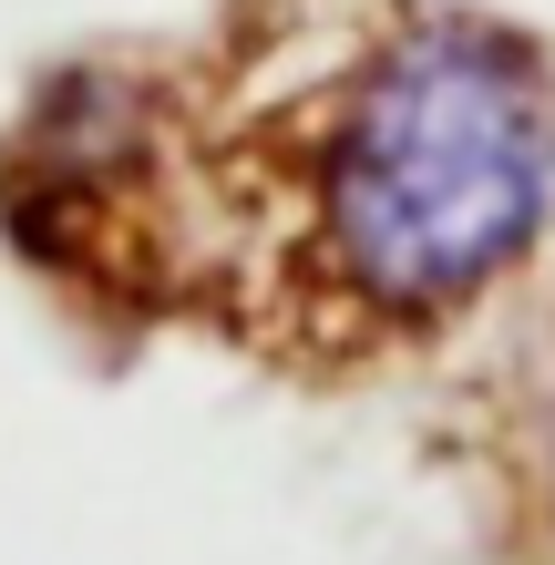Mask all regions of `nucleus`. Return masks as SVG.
<instances>
[{"instance_id": "obj_1", "label": "nucleus", "mask_w": 555, "mask_h": 565, "mask_svg": "<svg viewBox=\"0 0 555 565\" xmlns=\"http://www.w3.org/2000/svg\"><path fill=\"white\" fill-rule=\"evenodd\" d=\"M555 206V62L473 0H402L319 83L185 124L145 73H62L21 124L11 226L62 278L237 288L309 350L421 340L525 268Z\"/></svg>"}]
</instances>
